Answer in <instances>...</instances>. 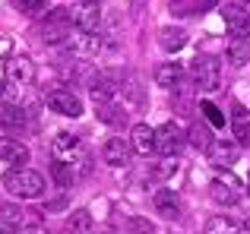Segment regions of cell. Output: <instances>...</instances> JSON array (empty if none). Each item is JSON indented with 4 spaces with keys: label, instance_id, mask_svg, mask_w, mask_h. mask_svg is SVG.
I'll list each match as a JSON object with an SVG mask.
<instances>
[{
    "label": "cell",
    "instance_id": "cell-1",
    "mask_svg": "<svg viewBox=\"0 0 250 234\" xmlns=\"http://www.w3.org/2000/svg\"><path fill=\"white\" fill-rule=\"evenodd\" d=\"M3 190L10 196H19V199H38L44 193V177L25 165H13L3 174Z\"/></svg>",
    "mask_w": 250,
    "mask_h": 234
},
{
    "label": "cell",
    "instance_id": "cell-2",
    "mask_svg": "<svg viewBox=\"0 0 250 234\" xmlns=\"http://www.w3.org/2000/svg\"><path fill=\"white\" fill-rule=\"evenodd\" d=\"M73 32V19H70V10H54L44 16L42 22V41L44 44H63Z\"/></svg>",
    "mask_w": 250,
    "mask_h": 234
},
{
    "label": "cell",
    "instance_id": "cell-3",
    "mask_svg": "<svg viewBox=\"0 0 250 234\" xmlns=\"http://www.w3.org/2000/svg\"><path fill=\"white\" fill-rule=\"evenodd\" d=\"M222 16H225V25L231 29L234 38H247V32H250V0H228Z\"/></svg>",
    "mask_w": 250,
    "mask_h": 234
},
{
    "label": "cell",
    "instance_id": "cell-4",
    "mask_svg": "<svg viewBox=\"0 0 250 234\" xmlns=\"http://www.w3.org/2000/svg\"><path fill=\"white\" fill-rule=\"evenodd\" d=\"M121 82L124 76L121 73H111V70H102L89 79V92H92V101H114V95L121 92Z\"/></svg>",
    "mask_w": 250,
    "mask_h": 234
},
{
    "label": "cell",
    "instance_id": "cell-5",
    "mask_svg": "<svg viewBox=\"0 0 250 234\" xmlns=\"http://www.w3.org/2000/svg\"><path fill=\"white\" fill-rule=\"evenodd\" d=\"M63 48L73 51V57H80V60L95 57L98 51H102V32H80V29H73L70 38L63 41Z\"/></svg>",
    "mask_w": 250,
    "mask_h": 234
},
{
    "label": "cell",
    "instance_id": "cell-6",
    "mask_svg": "<svg viewBox=\"0 0 250 234\" xmlns=\"http://www.w3.org/2000/svg\"><path fill=\"white\" fill-rule=\"evenodd\" d=\"M3 79L10 82V86H16V89L29 86V82L35 79V63H32L25 54H13L10 60L3 63Z\"/></svg>",
    "mask_w": 250,
    "mask_h": 234
},
{
    "label": "cell",
    "instance_id": "cell-7",
    "mask_svg": "<svg viewBox=\"0 0 250 234\" xmlns=\"http://www.w3.org/2000/svg\"><path fill=\"white\" fill-rule=\"evenodd\" d=\"M70 19H73V29L80 32H98L102 25V3L98 0H83L70 10Z\"/></svg>",
    "mask_w": 250,
    "mask_h": 234
},
{
    "label": "cell",
    "instance_id": "cell-8",
    "mask_svg": "<svg viewBox=\"0 0 250 234\" xmlns=\"http://www.w3.org/2000/svg\"><path fill=\"white\" fill-rule=\"evenodd\" d=\"M181 146H184V130L177 127L174 120L155 127V152H159V155H165V158H168V155H177Z\"/></svg>",
    "mask_w": 250,
    "mask_h": 234
},
{
    "label": "cell",
    "instance_id": "cell-9",
    "mask_svg": "<svg viewBox=\"0 0 250 234\" xmlns=\"http://www.w3.org/2000/svg\"><path fill=\"white\" fill-rule=\"evenodd\" d=\"M193 82L200 92H215L219 89V60L212 57H196L193 60Z\"/></svg>",
    "mask_w": 250,
    "mask_h": 234
},
{
    "label": "cell",
    "instance_id": "cell-10",
    "mask_svg": "<svg viewBox=\"0 0 250 234\" xmlns=\"http://www.w3.org/2000/svg\"><path fill=\"white\" fill-rule=\"evenodd\" d=\"M238 177L234 174H219V177L209 184V193H212V199L219 206H234L241 199V193H238Z\"/></svg>",
    "mask_w": 250,
    "mask_h": 234
},
{
    "label": "cell",
    "instance_id": "cell-11",
    "mask_svg": "<svg viewBox=\"0 0 250 234\" xmlns=\"http://www.w3.org/2000/svg\"><path fill=\"white\" fill-rule=\"evenodd\" d=\"M48 108H51L54 114H61V117H80V114H83L80 95L67 92V89H57V92H51V95H48Z\"/></svg>",
    "mask_w": 250,
    "mask_h": 234
},
{
    "label": "cell",
    "instance_id": "cell-12",
    "mask_svg": "<svg viewBox=\"0 0 250 234\" xmlns=\"http://www.w3.org/2000/svg\"><path fill=\"white\" fill-rule=\"evenodd\" d=\"M51 155H54L57 161H70L73 165V158L76 155H83V142H80V136H73V133H57L54 139H51Z\"/></svg>",
    "mask_w": 250,
    "mask_h": 234
},
{
    "label": "cell",
    "instance_id": "cell-13",
    "mask_svg": "<svg viewBox=\"0 0 250 234\" xmlns=\"http://www.w3.org/2000/svg\"><path fill=\"white\" fill-rule=\"evenodd\" d=\"M130 155H133V146H130L124 136H111V139L102 146V158L108 161L111 168H124V165H130Z\"/></svg>",
    "mask_w": 250,
    "mask_h": 234
},
{
    "label": "cell",
    "instance_id": "cell-14",
    "mask_svg": "<svg viewBox=\"0 0 250 234\" xmlns=\"http://www.w3.org/2000/svg\"><path fill=\"white\" fill-rule=\"evenodd\" d=\"M206 152H209V161L219 168V165H234L238 155H241V146L234 139H212V146Z\"/></svg>",
    "mask_w": 250,
    "mask_h": 234
},
{
    "label": "cell",
    "instance_id": "cell-15",
    "mask_svg": "<svg viewBox=\"0 0 250 234\" xmlns=\"http://www.w3.org/2000/svg\"><path fill=\"white\" fill-rule=\"evenodd\" d=\"M152 206H155V212H159L162 218H177V215H181V199H177V193L168 190V187L155 190Z\"/></svg>",
    "mask_w": 250,
    "mask_h": 234
},
{
    "label": "cell",
    "instance_id": "cell-16",
    "mask_svg": "<svg viewBox=\"0 0 250 234\" xmlns=\"http://www.w3.org/2000/svg\"><path fill=\"white\" fill-rule=\"evenodd\" d=\"M130 146L140 155L155 152V130L149 127V123H133V130H130Z\"/></svg>",
    "mask_w": 250,
    "mask_h": 234
},
{
    "label": "cell",
    "instance_id": "cell-17",
    "mask_svg": "<svg viewBox=\"0 0 250 234\" xmlns=\"http://www.w3.org/2000/svg\"><path fill=\"white\" fill-rule=\"evenodd\" d=\"M0 161L25 165V161H29V149H25L19 139H13V136H0Z\"/></svg>",
    "mask_w": 250,
    "mask_h": 234
},
{
    "label": "cell",
    "instance_id": "cell-18",
    "mask_svg": "<svg viewBox=\"0 0 250 234\" xmlns=\"http://www.w3.org/2000/svg\"><path fill=\"white\" fill-rule=\"evenodd\" d=\"M231 130H234V136H238V142L250 146V108L247 105L231 108Z\"/></svg>",
    "mask_w": 250,
    "mask_h": 234
},
{
    "label": "cell",
    "instance_id": "cell-19",
    "mask_svg": "<svg viewBox=\"0 0 250 234\" xmlns=\"http://www.w3.org/2000/svg\"><path fill=\"white\" fill-rule=\"evenodd\" d=\"M155 82H159L162 89H177V86L184 82V70H181V63L168 60V63H162V67H155Z\"/></svg>",
    "mask_w": 250,
    "mask_h": 234
},
{
    "label": "cell",
    "instance_id": "cell-20",
    "mask_svg": "<svg viewBox=\"0 0 250 234\" xmlns=\"http://www.w3.org/2000/svg\"><path fill=\"white\" fill-rule=\"evenodd\" d=\"M159 44L168 51V54H177V51L187 44V32L177 29V25H165V29L159 32Z\"/></svg>",
    "mask_w": 250,
    "mask_h": 234
},
{
    "label": "cell",
    "instance_id": "cell-21",
    "mask_svg": "<svg viewBox=\"0 0 250 234\" xmlns=\"http://www.w3.org/2000/svg\"><path fill=\"white\" fill-rule=\"evenodd\" d=\"M225 54H228L231 67H247L250 63V38H231Z\"/></svg>",
    "mask_w": 250,
    "mask_h": 234
},
{
    "label": "cell",
    "instance_id": "cell-22",
    "mask_svg": "<svg viewBox=\"0 0 250 234\" xmlns=\"http://www.w3.org/2000/svg\"><path fill=\"white\" fill-rule=\"evenodd\" d=\"M0 123L6 130H16L25 123V111L19 108V101H0Z\"/></svg>",
    "mask_w": 250,
    "mask_h": 234
},
{
    "label": "cell",
    "instance_id": "cell-23",
    "mask_svg": "<svg viewBox=\"0 0 250 234\" xmlns=\"http://www.w3.org/2000/svg\"><path fill=\"white\" fill-rule=\"evenodd\" d=\"M98 120H104V123H121V120H127V111H124L121 105H114V101H98Z\"/></svg>",
    "mask_w": 250,
    "mask_h": 234
},
{
    "label": "cell",
    "instance_id": "cell-24",
    "mask_svg": "<svg viewBox=\"0 0 250 234\" xmlns=\"http://www.w3.org/2000/svg\"><path fill=\"white\" fill-rule=\"evenodd\" d=\"M203 234H241V228L225 215H212L206 222V228H203Z\"/></svg>",
    "mask_w": 250,
    "mask_h": 234
},
{
    "label": "cell",
    "instance_id": "cell-25",
    "mask_svg": "<svg viewBox=\"0 0 250 234\" xmlns=\"http://www.w3.org/2000/svg\"><path fill=\"white\" fill-rule=\"evenodd\" d=\"M51 177H54L57 187H70V184H73V177H76V171H73L70 161H57L54 158V165H51Z\"/></svg>",
    "mask_w": 250,
    "mask_h": 234
},
{
    "label": "cell",
    "instance_id": "cell-26",
    "mask_svg": "<svg viewBox=\"0 0 250 234\" xmlns=\"http://www.w3.org/2000/svg\"><path fill=\"white\" fill-rule=\"evenodd\" d=\"M98 32H102V29H98ZM117 44H121V32H117V16H108V22H104V32H102V48L117 51Z\"/></svg>",
    "mask_w": 250,
    "mask_h": 234
},
{
    "label": "cell",
    "instance_id": "cell-27",
    "mask_svg": "<svg viewBox=\"0 0 250 234\" xmlns=\"http://www.w3.org/2000/svg\"><path fill=\"white\" fill-rule=\"evenodd\" d=\"M67 228L73 231V234H89V228H92V215L85 209H76L73 215L67 218Z\"/></svg>",
    "mask_w": 250,
    "mask_h": 234
},
{
    "label": "cell",
    "instance_id": "cell-28",
    "mask_svg": "<svg viewBox=\"0 0 250 234\" xmlns=\"http://www.w3.org/2000/svg\"><path fill=\"white\" fill-rule=\"evenodd\" d=\"M121 92L127 95V105H130V108H140V105H143V89H140V82H136L133 76L121 82Z\"/></svg>",
    "mask_w": 250,
    "mask_h": 234
},
{
    "label": "cell",
    "instance_id": "cell-29",
    "mask_svg": "<svg viewBox=\"0 0 250 234\" xmlns=\"http://www.w3.org/2000/svg\"><path fill=\"white\" fill-rule=\"evenodd\" d=\"M187 136H190V142H193L196 149H209V146H212V136H209V127H203V123H193Z\"/></svg>",
    "mask_w": 250,
    "mask_h": 234
},
{
    "label": "cell",
    "instance_id": "cell-30",
    "mask_svg": "<svg viewBox=\"0 0 250 234\" xmlns=\"http://www.w3.org/2000/svg\"><path fill=\"white\" fill-rule=\"evenodd\" d=\"M13 3H16V10L25 13V16H42L48 0H13Z\"/></svg>",
    "mask_w": 250,
    "mask_h": 234
},
{
    "label": "cell",
    "instance_id": "cell-31",
    "mask_svg": "<svg viewBox=\"0 0 250 234\" xmlns=\"http://www.w3.org/2000/svg\"><path fill=\"white\" fill-rule=\"evenodd\" d=\"M200 111H203V117H206L212 127H225V114H222L212 101H200Z\"/></svg>",
    "mask_w": 250,
    "mask_h": 234
},
{
    "label": "cell",
    "instance_id": "cell-32",
    "mask_svg": "<svg viewBox=\"0 0 250 234\" xmlns=\"http://www.w3.org/2000/svg\"><path fill=\"white\" fill-rule=\"evenodd\" d=\"M0 218H3V222H10L13 228H22V225H25L22 212H19L16 206H0Z\"/></svg>",
    "mask_w": 250,
    "mask_h": 234
},
{
    "label": "cell",
    "instance_id": "cell-33",
    "mask_svg": "<svg viewBox=\"0 0 250 234\" xmlns=\"http://www.w3.org/2000/svg\"><path fill=\"white\" fill-rule=\"evenodd\" d=\"M171 171H177V161H174V165H171V161H165V165H159V168H155V174H159V177H168Z\"/></svg>",
    "mask_w": 250,
    "mask_h": 234
},
{
    "label": "cell",
    "instance_id": "cell-34",
    "mask_svg": "<svg viewBox=\"0 0 250 234\" xmlns=\"http://www.w3.org/2000/svg\"><path fill=\"white\" fill-rule=\"evenodd\" d=\"M143 6H146V0H130V13L133 16H143Z\"/></svg>",
    "mask_w": 250,
    "mask_h": 234
},
{
    "label": "cell",
    "instance_id": "cell-35",
    "mask_svg": "<svg viewBox=\"0 0 250 234\" xmlns=\"http://www.w3.org/2000/svg\"><path fill=\"white\" fill-rule=\"evenodd\" d=\"M19 234H48V231H44L42 225H22V231H19Z\"/></svg>",
    "mask_w": 250,
    "mask_h": 234
},
{
    "label": "cell",
    "instance_id": "cell-36",
    "mask_svg": "<svg viewBox=\"0 0 250 234\" xmlns=\"http://www.w3.org/2000/svg\"><path fill=\"white\" fill-rule=\"evenodd\" d=\"M10 51H13V41L10 38H0V57H10Z\"/></svg>",
    "mask_w": 250,
    "mask_h": 234
},
{
    "label": "cell",
    "instance_id": "cell-37",
    "mask_svg": "<svg viewBox=\"0 0 250 234\" xmlns=\"http://www.w3.org/2000/svg\"><path fill=\"white\" fill-rule=\"evenodd\" d=\"M215 3H219V0H196V6H200V13H203V10H212Z\"/></svg>",
    "mask_w": 250,
    "mask_h": 234
},
{
    "label": "cell",
    "instance_id": "cell-38",
    "mask_svg": "<svg viewBox=\"0 0 250 234\" xmlns=\"http://www.w3.org/2000/svg\"><path fill=\"white\" fill-rule=\"evenodd\" d=\"M13 231H16V228H13L10 222H3V218H0V234H13Z\"/></svg>",
    "mask_w": 250,
    "mask_h": 234
},
{
    "label": "cell",
    "instance_id": "cell-39",
    "mask_svg": "<svg viewBox=\"0 0 250 234\" xmlns=\"http://www.w3.org/2000/svg\"><path fill=\"white\" fill-rule=\"evenodd\" d=\"M241 234H250V218L244 222V228H241Z\"/></svg>",
    "mask_w": 250,
    "mask_h": 234
},
{
    "label": "cell",
    "instance_id": "cell-40",
    "mask_svg": "<svg viewBox=\"0 0 250 234\" xmlns=\"http://www.w3.org/2000/svg\"><path fill=\"white\" fill-rule=\"evenodd\" d=\"M247 187H250V180H247Z\"/></svg>",
    "mask_w": 250,
    "mask_h": 234
}]
</instances>
